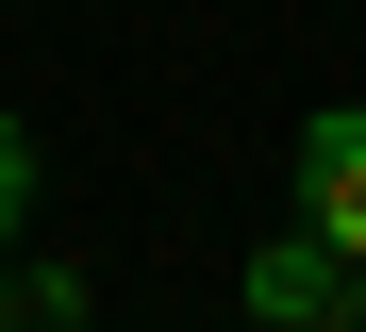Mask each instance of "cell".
Here are the masks:
<instances>
[{
    "label": "cell",
    "mask_w": 366,
    "mask_h": 332,
    "mask_svg": "<svg viewBox=\"0 0 366 332\" xmlns=\"http://www.w3.org/2000/svg\"><path fill=\"white\" fill-rule=\"evenodd\" d=\"M250 316H267V332H350V316H366V266L317 249V233H267V249H250Z\"/></svg>",
    "instance_id": "1"
},
{
    "label": "cell",
    "mask_w": 366,
    "mask_h": 332,
    "mask_svg": "<svg viewBox=\"0 0 366 332\" xmlns=\"http://www.w3.org/2000/svg\"><path fill=\"white\" fill-rule=\"evenodd\" d=\"M300 233L366 266V116H300Z\"/></svg>",
    "instance_id": "2"
},
{
    "label": "cell",
    "mask_w": 366,
    "mask_h": 332,
    "mask_svg": "<svg viewBox=\"0 0 366 332\" xmlns=\"http://www.w3.org/2000/svg\"><path fill=\"white\" fill-rule=\"evenodd\" d=\"M0 332H84V283H67V266H34V283H0Z\"/></svg>",
    "instance_id": "3"
},
{
    "label": "cell",
    "mask_w": 366,
    "mask_h": 332,
    "mask_svg": "<svg viewBox=\"0 0 366 332\" xmlns=\"http://www.w3.org/2000/svg\"><path fill=\"white\" fill-rule=\"evenodd\" d=\"M17 216H34V133L0 116V249H17Z\"/></svg>",
    "instance_id": "4"
}]
</instances>
